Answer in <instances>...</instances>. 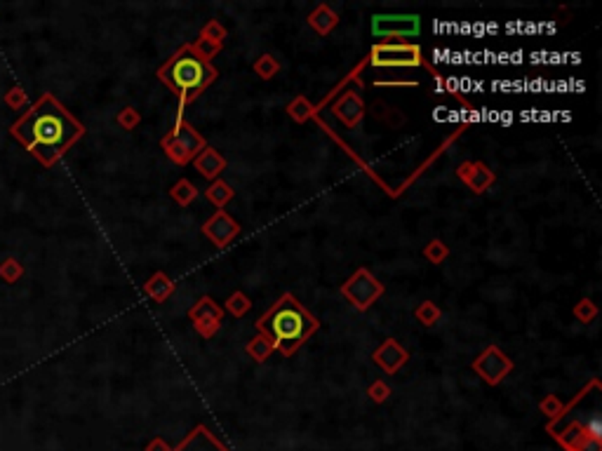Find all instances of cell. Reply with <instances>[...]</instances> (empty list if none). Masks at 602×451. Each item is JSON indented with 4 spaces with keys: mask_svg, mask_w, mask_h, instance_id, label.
Returning a JSON list of instances; mask_svg holds the SVG:
<instances>
[{
    "mask_svg": "<svg viewBox=\"0 0 602 451\" xmlns=\"http://www.w3.org/2000/svg\"><path fill=\"white\" fill-rule=\"evenodd\" d=\"M10 135L40 162L55 167L73 144L85 137V125L55 94H40L26 113L10 127Z\"/></svg>",
    "mask_w": 602,
    "mask_h": 451,
    "instance_id": "cell-1",
    "label": "cell"
},
{
    "mask_svg": "<svg viewBox=\"0 0 602 451\" xmlns=\"http://www.w3.org/2000/svg\"><path fill=\"white\" fill-rule=\"evenodd\" d=\"M3 99H5V103L12 110H26V106H28V94L24 92V87H21V85L10 87V90L5 92Z\"/></svg>",
    "mask_w": 602,
    "mask_h": 451,
    "instance_id": "cell-27",
    "label": "cell"
},
{
    "mask_svg": "<svg viewBox=\"0 0 602 451\" xmlns=\"http://www.w3.org/2000/svg\"><path fill=\"white\" fill-rule=\"evenodd\" d=\"M146 451H172V447L167 445L163 438H153L149 445H146Z\"/></svg>",
    "mask_w": 602,
    "mask_h": 451,
    "instance_id": "cell-34",
    "label": "cell"
},
{
    "mask_svg": "<svg viewBox=\"0 0 602 451\" xmlns=\"http://www.w3.org/2000/svg\"><path fill=\"white\" fill-rule=\"evenodd\" d=\"M144 294H146V297H149L151 301L165 303V301L174 294V282L165 275L163 270H158V273H153L149 282L144 285Z\"/></svg>",
    "mask_w": 602,
    "mask_h": 451,
    "instance_id": "cell-17",
    "label": "cell"
},
{
    "mask_svg": "<svg viewBox=\"0 0 602 451\" xmlns=\"http://www.w3.org/2000/svg\"><path fill=\"white\" fill-rule=\"evenodd\" d=\"M457 176L473 190V193H484L496 179L494 172H492L484 162H464V165L457 167Z\"/></svg>",
    "mask_w": 602,
    "mask_h": 451,
    "instance_id": "cell-14",
    "label": "cell"
},
{
    "mask_svg": "<svg viewBox=\"0 0 602 451\" xmlns=\"http://www.w3.org/2000/svg\"><path fill=\"white\" fill-rule=\"evenodd\" d=\"M200 231L215 247H226L240 235V226L231 214H226L224 210H217L208 221H205Z\"/></svg>",
    "mask_w": 602,
    "mask_h": 451,
    "instance_id": "cell-10",
    "label": "cell"
},
{
    "mask_svg": "<svg viewBox=\"0 0 602 451\" xmlns=\"http://www.w3.org/2000/svg\"><path fill=\"white\" fill-rule=\"evenodd\" d=\"M115 122H118L123 130L132 132L139 122H142V113H139L137 108H130V106H127V108H123L118 115H115Z\"/></svg>",
    "mask_w": 602,
    "mask_h": 451,
    "instance_id": "cell-32",
    "label": "cell"
},
{
    "mask_svg": "<svg viewBox=\"0 0 602 451\" xmlns=\"http://www.w3.org/2000/svg\"><path fill=\"white\" fill-rule=\"evenodd\" d=\"M198 195H200V193H198V188H195L188 179H179V181L170 188V198H172V200L177 202L179 207H188L191 202L195 200Z\"/></svg>",
    "mask_w": 602,
    "mask_h": 451,
    "instance_id": "cell-22",
    "label": "cell"
},
{
    "mask_svg": "<svg viewBox=\"0 0 602 451\" xmlns=\"http://www.w3.org/2000/svg\"><path fill=\"white\" fill-rule=\"evenodd\" d=\"M574 317L581 324H589V322H593L598 317V306L591 299H581L574 306Z\"/></svg>",
    "mask_w": 602,
    "mask_h": 451,
    "instance_id": "cell-29",
    "label": "cell"
},
{
    "mask_svg": "<svg viewBox=\"0 0 602 451\" xmlns=\"http://www.w3.org/2000/svg\"><path fill=\"white\" fill-rule=\"evenodd\" d=\"M332 113L334 118H339L346 127L353 130L365 118V101L360 99L358 92H343L341 97L332 103Z\"/></svg>",
    "mask_w": 602,
    "mask_h": 451,
    "instance_id": "cell-12",
    "label": "cell"
},
{
    "mask_svg": "<svg viewBox=\"0 0 602 451\" xmlns=\"http://www.w3.org/2000/svg\"><path fill=\"white\" fill-rule=\"evenodd\" d=\"M254 327L273 343L276 353L292 358L320 329V320H315L292 294H283L273 308L254 322Z\"/></svg>",
    "mask_w": 602,
    "mask_h": 451,
    "instance_id": "cell-2",
    "label": "cell"
},
{
    "mask_svg": "<svg viewBox=\"0 0 602 451\" xmlns=\"http://www.w3.org/2000/svg\"><path fill=\"white\" fill-rule=\"evenodd\" d=\"M172 451H231V449L222 445L208 426H195L177 447H172Z\"/></svg>",
    "mask_w": 602,
    "mask_h": 451,
    "instance_id": "cell-13",
    "label": "cell"
},
{
    "mask_svg": "<svg viewBox=\"0 0 602 451\" xmlns=\"http://www.w3.org/2000/svg\"><path fill=\"white\" fill-rule=\"evenodd\" d=\"M24 278V266H21L17 258H5L3 263H0V280L7 285H14L19 282V280Z\"/></svg>",
    "mask_w": 602,
    "mask_h": 451,
    "instance_id": "cell-25",
    "label": "cell"
},
{
    "mask_svg": "<svg viewBox=\"0 0 602 451\" xmlns=\"http://www.w3.org/2000/svg\"><path fill=\"white\" fill-rule=\"evenodd\" d=\"M372 360H374V365H379L388 376H393L409 362V353L402 348L395 338H386V341L372 353Z\"/></svg>",
    "mask_w": 602,
    "mask_h": 451,
    "instance_id": "cell-11",
    "label": "cell"
},
{
    "mask_svg": "<svg viewBox=\"0 0 602 451\" xmlns=\"http://www.w3.org/2000/svg\"><path fill=\"white\" fill-rule=\"evenodd\" d=\"M188 320L193 322L195 331L203 338H212L222 327L224 308L212 297H200L195 301V306L188 310Z\"/></svg>",
    "mask_w": 602,
    "mask_h": 451,
    "instance_id": "cell-9",
    "label": "cell"
},
{
    "mask_svg": "<svg viewBox=\"0 0 602 451\" xmlns=\"http://www.w3.org/2000/svg\"><path fill=\"white\" fill-rule=\"evenodd\" d=\"M421 33L419 14H374L372 35L381 42H405Z\"/></svg>",
    "mask_w": 602,
    "mask_h": 451,
    "instance_id": "cell-6",
    "label": "cell"
},
{
    "mask_svg": "<svg viewBox=\"0 0 602 451\" xmlns=\"http://www.w3.org/2000/svg\"><path fill=\"white\" fill-rule=\"evenodd\" d=\"M226 165H229V162H226V158L215 149V146H205V149L193 158V167L198 169V174L205 176L208 181H217L219 174L226 169Z\"/></svg>",
    "mask_w": 602,
    "mask_h": 451,
    "instance_id": "cell-15",
    "label": "cell"
},
{
    "mask_svg": "<svg viewBox=\"0 0 602 451\" xmlns=\"http://www.w3.org/2000/svg\"><path fill=\"white\" fill-rule=\"evenodd\" d=\"M245 350H247L249 358H252L254 362H259V365H261V362H266L271 355L276 353V350H273V343H271L263 334H256L252 341L245 346Z\"/></svg>",
    "mask_w": 602,
    "mask_h": 451,
    "instance_id": "cell-21",
    "label": "cell"
},
{
    "mask_svg": "<svg viewBox=\"0 0 602 451\" xmlns=\"http://www.w3.org/2000/svg\"><path fill=\"white\" fill-rule=\"evenodd\" d=\"M471 367L487 386H499V383L513 372V360L499 348V346H487V348L473 360Z\"/></svg>",
    "mask_w": 602,
    "mask_h": 451,
    "instance_id": "cell-8",
    "label": "cell"
},
{
    "mask_svg": "<svg viewBox=\"0 0 602 451\" xmlns=\"http://www.w3.org/2000/svg\"><path fill=\"white\" fill-rule=\"evenodd\" d=\"M205 200L208 202H212L217 207V210H224L226 205H229L233 198H236V190H233V186L231 183H226V181H222V179H217V181H212V186L210 188H205Z\"/></svg>",
    "mask_w": 602,
    "mask_h": 451,
    "instance_id": "cell-18",
    "label": "cell"
},
{
    "mask_svg": "<svg viewBox=\"0 0 602 451\" xmlns=\"http://www.w3.org/2000/svg\"><path fill=\"white\" fill-rule=\"evenodd\" d=\"M539 409L546 413L550 421H555V418H560L564 413V404H562V400L557 395H546V400H541Z\"/></svg>",
    "mask_w": 602,
    "mask_h": 451,
    "instance_id": "cell-30",
    "label": "cell"
},
{
    "mask_svg": "<svg viewBox=\"0 0 602 451\" xmlns=\"http://www.w3.org/2000/svg\"><path fill=\"white\" fill-rule=\"evenodd\" d=\"M414 317L419 320L421 327L433 329L440 320H443V310H440L433 301H421L419 306L414 308Z\"/></svg>",
    "mask_w": 602,
    "mask_h": 451,
    "instance_id": "cell-19",
    "label": "cell"
},
{
    "mask_svg": "<svg viewBox=\"0 0 602 451\" xmlns=\"http://www.w3.org/2000/svg\"><path fill=\"white\" fill-rule=\"evenodd\" d=\"M191 50H193L203 62H210L212 57H217L219 52H222V45H215V42H210L205 38H198L195 42H191Z\"/></svg>",
    "mask_w": 602,
    "mask_h": 451,
    "instance_id": "cell-31",
    "label": "cell"
},
{
    "mask_svg": "<svg viewBox=\"0 0 602 451\" xmlns=\"http://www.w3.org/2000/svg\"><path fill=\"white\" fill-rule=\"evenodd\" d=\"M341 297L356 310H370L374 303L384 297V282L377 280L367 268H358L346 282L341 285Z\"/></svg>",
    "mask_w": 602,
    "mask_h": 451,
    "instance_id": "cell-7",
    "label": "cell"
},
{
    "mask_svg": "<svg viewBox=\"0 0 602 451\" xmlns=\"http://www.w3.org/2000/svg\"><path fill=\"white\" fill-rule=\"evenodd\" d=\"M288 113L295 122H306V120H311V118H315L318 106H313L306 97H295L288 103Z\"/></svg>",
    "mask_w": 602,
    "mask_h": 451,
    "instance_id": "cell-20",
    "label": "cell"
},
{
    "mask_svg": "<svg viewBox=\"0 0 602 451\" xmlns=\"http://www.w3.org/2000/svg\"><path fill=\"white\" fill-rule=\"evenodd\" d=\"M336 24H339V14H336L329 5H318L311 14H308V26H311L318 35H329L334 31Z\"/></svg>",
    "mask_w": 602,
    "mask_h": 451,
    "instance_id": "cell-16",
    "label": "cell"
},
{
    "mask_svg": "<svg viewBox=\"0 0 602 451\" xmlns=\"http://www.w3.org/2000/svg\"><path fill=\"white\" fill-rule=\"evenodd\" d=\"M424 256L428 258L431 263H443L445 258L450 256V247H447L443 240H431L428 245L424 247Z\"/></svg>",
    "mask_w": 602,
    "mask_h": 451,
    "instance_id": "cell-28",
    "label": "cell"
},
{
    "mask_svg": "<svg viewBox=\"0 0 602 451\" xmlns=\"http://www.w3.org/2000/svg\"><path fill=\"white\" fill-rule=\"evenodd\" d=\"M226 35H229V31H226V26H224L219 19L208 21V24L203 26V31H200V38L210 40V42H215V45H224Z\"/></svg>",
    "mask_w": 602,
    "mask_h": 451,
    "instance_id": "cell-26",
    "label": "cell"
},
{
    "mask_svg": "<svg viewBox=\"0 0 602 451\" xmlns=\"http://www.w3.org/2000/svg\"><path fill=\"white\" fill-rule=\"evenodd\" d=\"M278 71H280V62H278L273 55H261L254 62V73L263 80H271L273 76H278Z\"/></svg>",
    "mask_w": 602,
    "mask_h": 451,
    "instance_id": "cell-24",
    "label": "cell"
},
{
    "mask_svg": "<svg viewBox=\"0 0 602 451\" xmlns=\"http://www.w3.org/2000/svg\"><path fill=\"white\" fill-rule=\"evenodd\" d=\"M226 310L233 315V317H245V313H249L252 310V301H249V297L245 292H233L229 301H226Z\"/></svg>",
    "mask_w": 602,
    "mask_h": 451,
    "instance_id": "cell-23",
    "label": "cell"
},
{
    "mask_svg": "<svg viewBox=\"0 0 602 451\" xmlns=\"http://www.w3.org/2000/svg\"><path fill=\"white\" fill-rule=\"evenodd\" d=\"M367 395H370V400L372 402H377V404H384L388 397H391V386H388V383L384 381V379H379V381H374L372 386H370V390H367Z\"/></svg>",
    "mask_w": 602,
    "mask_h": 451,
    "instance_id": "cell-33",
    "label": "cell"
},
{
    "mask_svg": "<svg viewBox=\"0 0 602 451\" xmlns=\"http://www.w3.org/2000/svg\"><path fill=\"white\" fill-rule=\"evenodd\" d=\"M370 66L374 69H416V66H428L424 59V52L414 42H377L370 50ZM433 76H438L436 69L428 66Z\"/></svg>",
    "mask_w": 602,
    "mask_h": 451,
    "instance_id": "cell-4",
    "label": "cell"
},
{
    "mask_svg": "<svg viewBox=\"0 0 602 451\" xmlns=\"http://www.w3.org/2000/svg\"><path fill=\"white\" fill-rule=\"evenodd\" d=\"M160 146H163L165 155L174 162V165H188V162H193L195 155L208 146V142L198 135L193 125L179 122L163 137Z\"/></svg>",
    "mask_w": 602,
    "mask_h": 451,
    "instance_id": "cell-5",
    "label": "cell"
},
{
    "mask_svg": "<svg viewBox=\"0 0 602 451\" xmlns=\"http://www.w3.org/2000/svg\"><path fill=\"white\" fill-rule=\"evenodd\" d=\"M219 71L210 62H203L195 55L191 45H183L167 62L158 69V80L167 85L170 90L179 97V108H177V120L174 125L183 122L181 113L186 108V103H193L208 87L215 83Z\"/></svg>",
    "mask_w": 602,
    "mask_h": 451,
    "instance_id": "cell-3",
    "label": "cell"
}]
</instances>
